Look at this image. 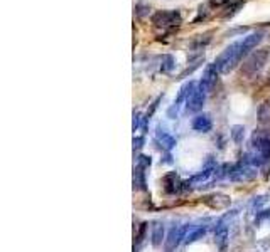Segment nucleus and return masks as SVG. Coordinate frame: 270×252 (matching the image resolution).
<instances>
[{"label": "nucleus", "mask_w": 270, "mask_h": 252, "mask_svg": "<svg viewBox=\"0 0 270 252\" xmlns=\"http://www.w3.org/2000/svg\"><path fill=\"white\" fill-rule=\"evenodd\" d=\"M264 39V32L260 30H255V32L248 34L243 39L230 44L221 54L218 56V59L215 61V67L221 72H228L231 71L238 63L242 61V57L245 54H248L252 49H255L258 44Z\"/></svg>", "instance_id": "f257e3e1"}, {"label": "nucleus", "mask_w": 270, "mask_h": 252, "mask_svg": "<svg viewBox=\"0 0 270 252\" xmlns=\"http://www.w3.org/2000/svg\"><path fill=\"white\" fill-rule=\"evenodd\" d=\"M182 17L179 10H157L152 15V24L154 27L161 29L162 34L174 32L181 25Z\"/></svg>", "instance_id": "f03ea898"}, {"label": "nucleus", "mask_w": 270, "mask_h": 252, "mask_svg": "<svg viewBox=\"0 0 270 252\" xmlns=\"http://www.w3.org/2000/svg\"><path fill=\"white\" fill-rule=\"evenodd\" d=\"M265 59H267V52H264V51L255 52V54H252V56H250V59L246 61L245 69L248 72H252V74H255L257 71H260L262 67H264Z\"/></svg>", "instance_id": "7ed1b4c3"}, {"label": "nucleus", "mask_w": 270, "mask_h": 252, "mask_svg": "<svg viewBox=\"0 0 270 252\" xmlns=\"http://www.w3.org/2000/svg\"><path fill=\"white\" fill-rule=\"evenodd\" d=\"M204 103V93L203 89H195L189 93L188 96V108L191 109V111H197V109L203 106Z\"/></svg>", "instance_id": "20e7f679"}, {"label": "nucleus", "mask_w": 270, "mask_h": 252, "mask_svg": "<svg viewBox=\"0 0 270 252\" xmlns=\"http://www.w3.org/2000/svg\"><path fill=\"white\" fill-rule=\"evenodd\" d=\"M215 83H216V67L215 66H208L206 71H204V74H203L201 87H203V89H211Z\"/></svg>", "instance_id": "39448f33"}, {"label": "nucleus", "mask_w": 270, "mask_h": 252, "mask_svg": "<svg viewBox=\"0 0 270 252\" xmlns=\"http://www.w3.org/2000/svg\"><path fill=\"white\" fill-rule=\"evenodd\" d=\"M134 12H135V17L144 19L146 15H149V12H150V3L139 0V2H135V5H134Z\"/></svg>", "instance_id": "423d86ee"}, {"label": "nucleus", "mask_w": 270, "mask_h": 252, "mask_svg": "<svg viewBox=\"0 0 270 252\" xmlns=\"http://www.w3.org/2000/svg\"><path fill=\"white\" fill-rule=\"evenodd\" d=\"M172 67H174V57L169 56V54L162 56V66H161V69L162 71H171Z\"/></svg>", "instance_id": "0eeeda50"}, {"label": "nucleus", "mask_w": 270, "mask_h": 252, "mask_svg": "<svg viewBox=\"0 0 270 252\" xmlns=\"http://www.w3.org/2000/svg\"><path fill=\"white\" fill-rule=\"evenodd\" d=\"M195 126L196 128H199V129H206V128H210V120H208V116H199L197 120L195 121Z\"/></svg>", "instance_id": "6e6552de"}]
</instances>
